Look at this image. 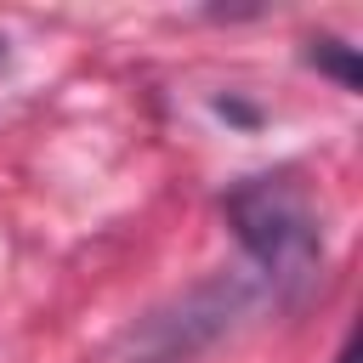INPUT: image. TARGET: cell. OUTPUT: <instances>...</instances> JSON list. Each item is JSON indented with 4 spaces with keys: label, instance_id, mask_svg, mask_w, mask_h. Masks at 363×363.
<instances>
[{
    "label": "cell",
    "instance_id": "cell-1",
    "mask_svg": "<svg viewBox=\"0 0 363 363\" xmlns=\"http://www.w3.org/2000/svg\"><path fill=\"white\" fill-rule=\"evenodd\" d=\"M221 210L284 301H301L323 278V227L289 176H250L221 199Z\"/></svg>",
    "mask_w": 363,
    "mask_h": 363
},
{
    "label": "cell",
    "instance_id": "cell-2",
    "mask_svg": "<svg viewBox=\"0 0 363 363\" xmlns=\"http://www.w3.org/2000/svg\"><path fill=\"white\" fill-rule=\"evenodd\" d=\"M250 306H255V284H250V278H238V272H210V278H199L193 289L170 295L164 306L142 312V318L119 335V346H113L108 363H193V357H204Z\"/></svg>",
    "mask_w": 363,
    "mask_h": 363
},
{
    "label": "cell",
    "instance_id": "cell-3",
    "mask_svg": "<svg viewBox=\"0 0 363 363\" xmlns=\"http://www.w3.org/2000/svg\"><path fill=\"white\" fill-rule=\"evenodd\" d=\"M318 51H312V62L318 68H329L340 85H357V57H352V45H340V40H312Z\"/></svg>",
    "mask_w": 363,
    "mask_h": 363
},
{
    "label": "cell",
    "instance_id": "cell-4",
    "mask_svg": "<svg viewBox=\"0 0 363 363\" xmlns=\"http://www.w3.org/2000/svg\"><path fill=\"white\" fill-rule=\"evenodd\" d=\"M335 363H357V346H352V340H346V346H340V357H335Z\"/></svg>",
    "mask_w": 363,
    "mask_h": 363
},
{
    "label": "cell",
    "instance_id": "cell-5",
    "mask_svg": "<svg viewBox=\"0 0 363 363\" xmlns=\"http://www.w3.org/2000/svg\"><path fill=\"white\" fill-rule=\"evenodd\" d=\"M0 62H6V40H0Z\"/></svg>",
    "mask_w": 363,
    "mask_h": 363
}]
</instances>
